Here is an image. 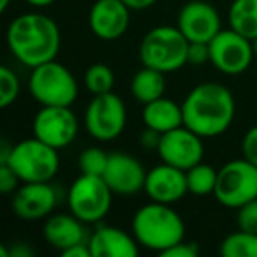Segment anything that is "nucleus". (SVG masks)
I'll return each instance as SVG.
<instances>
[{"label":"nucleus","mask_w":257,"mask_h":257,"mask_svg":"<svg viewBox=\"0 0 257 257\" xmlns=\"http://www.w3.org/2000/svg\"><path fill=\"white\" fill-rule=\"evenodd\" d=\"M60 253H62V257H92L88 241L78 243V245L71 246V248L64 250V252H60Z\"/></svg>","instance_id":"34"},{"label":"nucleus","mask_w":257,"mask_h":257,"mask_svg":"<svg viewBox=\"0 0 257 257\" xmlns=\"http://www.w3.org/2000/svg\"><path fill=\"white\" fill-rule=\"evenodd\" d=\"M20 95V79L9 67H0V107H9Z\"/></svg>","instance_id":"27"},{"label":"nucleus","mask_w":257,"mask_h":257,"mask_svg":"<svg viewBox=\"0 0 257 257\" xmlns=\"http://www.w3.org/2000/svg\"><path fill=\"white\" fill-rule=\"evenodd\" d=\"M187 185H189V192L194 196H208V194L215 192V185H217V175L218 171L213 169L211 166L199 162L194 168L187 169Z\"/></svg>","instance_id":"24"},{"label":"nucleus","mask_w":257,"mask_h":257,"mask_svg":"<svg viewBox=\"0 0 257 257\" xmlns=\"http://www.w3.org/2000/svg\"><path fill=\"white\" fill-rule=\"evenodd\" d=\"M178 27L189 43H210L222 30L218 11L204 0H192L180 9Z\"/></svg>","instance_id":"13"},{"label":"nucleus","mask_w":257,"mask_h":257,"mask_svg":"<svg viewBox=\"0 0 257 257\" xmlns=\"http://www.w3.org/2000/svg\"><path fill=\"white\" fill-rule=\"evenodd\" d=\"M210 62V43H189L187 64L204 65Z\"/></svg>","instance_id":"29"},{"label":"nucleus","mask_w":257,"mask_h":257,"mask_svg":"<svg viewBox=\"0 0 257 257\" xmlns=\"http://www.w3.org/2000/svg\"><path fill=\"white\" fill-rule=\"evenodd\" d=\"M236 224H238V229H243V231L248 232H257V199L248 201V203L241 204L238 208Z\"/></svg>","instance_id":"28"},{"label":"nucleus","mask_w":257,"mask_h":257,"mask_svg":"<svg viewBox=\"0 0 257 257\" xmlns=\"http://www.w3.org/2000/svg\"><path fill=\"white\" fill-rule=\"evenodd\" d=\"M127 123L125 102L113 92L93 95L85 113L88 134L97 141H113L123 133Z\"/></svg>","instance_id":"9"},{"label":"nucleus","mask_w":257,"mask_h":257,"mask_svg":"<svg viewBox=\"0 0 257 257\" xmlns=\"http://www.w3.org/2000/svg\"><path fill=\"white\" fill-rule=\"evenodd\" d=\"M183 125L201 138H217L232 123L234 97L220 83H201L187 93L182 104Z\"/></svg>","instance_id":"1"},{"label":"nucleus","mask_w":257,"mask_h":257,"mask_svg":"<svg viewBox=\"0 0 257 257\" xmlns=\"http://www.w3.org/2000/svg\"><path fill=\"white\" fill-rule=\"evenodd\" d=\"M241 152H243V157H245L246 161L257 166V125L250 127L248 131H246L245 136H243Z\"/></svg>","instance_id":"31"},{"label":"nucleus","mask_w":257,"mask_h":257,"mask_svg":"<svg viewBox=\"0 0 257 257\" xmlns=\"http://www.w3.org/2000/svg\"><path fill=\"white\" fill-rule=\"evenodd\" d=\"M85 85L93 95L113 92L114 74L106 64H93L85 72Z\"/></svg>","instance_id":"25"},{"label":"nucleus","mask_w":257,"mask_h":257,"mask_svg":"<svg viewBox=\"0 0 257 257\" xmlns=\"http://www.w3.org/2000/svg\"><path fill=\"white\" fill-rule=\"evenodd\" d=\"M147 173L140 161L134 155L114 152L109 154L107 168L102 178L113 194L118 196H133L140 190H145Z\"/></svg>","instance_id":"14"},{"label":"nucleus","mask_w":257,"mask_h":257,"mask_svg":"<svg viewBox=\"0 0 257 257\" xmlns=\"http://www.w3.org/2000/svg\"><path fill=\"white\" fill-rule=\"evenodd\" d=\"M13 148H15V145H11L8 140H2V143H0V164H6L9 161Z\"/></svg>","instance_id":"36"},{"label":"nucleus","mask_w":257,"mask_h":257,"mask_svg":"<svg viewBox=\"0 0 257 257\" xmlns=\"http://www.w3.org/2000/svg\"><path fill=\"white\" fill-rule=\"evenodd\" d=\"M145 192L152 201H157V203H176L189 192L187 173L183 169L162 162L147 173Z\"/></svg>","instance_id":"17"},{"label":"nucleus","mask_w":257,"mask_h":257,"mask_svg":"<svg viewBox=\"0 0 257 257\" xmlns=\"http://www.w3.org/2000/svg\"><path fill=\"white\" fill-rule=\"evenodd\" d=\"M6 164L11 166L22 183L50 182L60 168V159L57 148L34 136L16 143Z\"/></svg>","instance_id":"5"},{"label":"nucleus","mask_w":257,"mask_h":257,"mask_svg":"<svg viewBox=\"0 0 257 257\" xmlns=\"http://www.w3.org/2000/svg\"><path fill=\"white\" fill-rule=\"evenodd\" d=\"M252 43H253V55H255V60H257V39H253Z\"/></svg>","instance_id":"40"},{"label":"nucleus","mask_w":257,"mask_h":257,"mask_svg":"<svg viewBox=\"0 0 257 257\" xmlns=\"http://www.w3.org/2000/svg\"><path fill=\"white\" fill-rule=\"evenodd\" d=\"M83 224L85 222H81L72 213H57L46 218L43 234L53 248L64 252V250L85 241L86 232L83 229Z\"/></svg>","instance_id":"19"},{"label":"nucleus","mask_w":257,"mask_h":257,"mask_svg":"<svg viewBox=\"0 0 257 257\" xmlns=\"http://www.w3.org/2000/svg\"><path fill=\"white\" fill-rule=\"evenodd\" d=\"M143 121L145 127L155 128L161 134L173 131V128L183 125L182 104L173 99H166V97L152 100L143 107Z\"/></svg>","instance_id":"20"},{"label":"nucleus","mask_w":257,"mask_h":257,"mask_svg":"<svg viewBox=\"0 0 257 257\" xmlns=\"http://www.w3.org/2000/svg\"><path fill=\"white\" fill-rule=\"evenodd\" d=\"M78 127V118L71 106H41L32 123L34 136L57 150L74 141Z\"/></svg>","instance_id":"11"},{"label":"nucleus","mask_w":257,"mask_h":257,"mask_svg":"<svg viewBox=\"0 0 257 257\" xmlns=\"http://www.w3.org/2000/svg\"><path fill=\"white\" fill-rule=\"evenodd\" d=\"M57 204V192L50 182L23 183L13 192L11 208L22 220H41L48 218Z\"/></svg>","instance_id":"15"},{"label":"nucleus","mask_w":257,"mask_h":257,"mask_svg":"<svg viewBox=\"0 0 257 257\" xmlns=\"http://www.w3.org/2000/svg\"><path fill=\"white\" fill-rule=\"evenodd\" d=\"M22 180L18 178L13 168L9 164H0V192L13 194L20 187Z\"/></svg>","instance_id":"30"},{"label":"nucleus","mask_w":257,"mask_h":257,"mask_svg":"<svg viewBox=\"0 0 257 257\" xmlns=\"http://www.w3.org/2000/svg\"><path fill=\"white\" fill-rule=\"evenodd\" d=\"M157 154L162 159V162L187 171L203 162V138L185 125H180V127L162 134Z\"/></svg>","instance_id":"12"},{"label":"nucleus","mask_w":257,"mask_h":257,"mask_svg":"<svg viewBox=\"0 0 257 257\" xmlns=\"http://www.w3.org/2000/svg\"><path fill=\"white\" fill-rule=\"evenodd\" d=\"M113 192L102 176L79 175L69 190V210L85 224L102 220L111 208Z\"/></svg>","instance_id":"8"},{"label":"nucleus","mask_w":257,"mask_h":257,"mask_svg":"<svg viewBox=\"0 0 257 257\" xmlns=\"http://www.w3.org/2000/svg\"><path fill=\"white\" fill-rule=\"evenodd\" d=\"M121 2H123L131 11H143V9L152 8L157 0H121Z\"/></svg>","instance_id":"35"},{"label":"nucleus","mask_w":257,"mask_h":257,"mask_svg":"<svg viewBox=\"0 0 257 257\" xmlns=\"http://www.w3.org/2000/svg\"><path fill=\"white\" fill-rule=\"evenodd\" d=\"M138 245L134 236L113 225H102L88 239L92 257H136L140 253Z\"/></svg>","instance_id":"18"},{"label":"nucleus","mask_w":257,"mask_h":257,"mask_svg":"<svg viewBox=\"0 0 257 257\" xmlns=\"http://www.w3.org/2000/svg\"><path fill=\"white\" fill-rule=\"evenodd\" d=\"M29 90L41 106H71L78 97L76 78L57 60H50L32 69Z\"/></svg>","instance_id":"6"},{"label":"nucleus","mask_w":257,"mask_h":257,"mask_svg":"<svg viewBox=\"0 0 257 257\" xmlns=\"http://www.w3.org/2000/svg\"><path fill=\"white\" fill-rule=\"evenodd\" d=\"M133 234L141 246L162 253L185 238V224L171 204L152 201L134 213Z\"/></svg>","instance_id":"3"},{"label":"nucleus","mask_w":257,"mask_h":257,"mask_svg":"<svg viewBox=\"0 0 257 257\" xmlns=\"http://www.w3.org/2000/svg\"><path fill=\"white\" fill-rule=\"evenodd\" d=\"M222 257H257V232L238 229L225 236L220 243Z\"/></svg>","instance_id":"23"},{"label":"nucleus","mask_w":257,"mask_h":257,"mask_svg":"<svg viewBox=\"0 0 257 257\" xmlns=\"http://www.w3.org/2000/svg\"><path fill=\"white\" fill-rule=\"evenodd\" d=\"M213 196L222 206L234 210L257 199V166L245 157L224 164L218 169Z\"/></svg>","instance_id":"7"},{"label":"nucleus","mask_w":257,"mask_h":257,"mask_svg":"<svg viewBox=\"0 0 257 257\" xmlns=\"http://www.w3.org/2000/svg\"><path fill=\"white\" fill-rule=\"evenodd\" d=\"M9 4H11V0H0V11L4 13L9 8Z\"/></svg>","instance_id":"39"},{"label":"nucleus","mask_w":257,"mask_h":257,"mask_svg":"<svg viewBox=\"0 0 257 257\" xmlns=\"http://www.w3.org/2000/svg\"><path fill=\"white\" fill-rule=\"evenodd\" d=\"M253 58V43L232 29L220 30L210 41V62L224 74H241Z\"/></svg>","instance_id":"10"},{"label":"nucleus","mask_w":257,"mask_h":257,"mask_svg":"<svg viewBox=\"0 0 257 257\" xmlns=\"http://www.w3.org/2000/svg\"><path fill=\"white\" fill-rule=\"evenodd\" d=\"M13 255L15 257H30V255H34V250L30 248V246L23 245V243H18V245L9 252V257H13Z\"/></svg>","instance_id":"37"},{"label":"nucleus","mask_w":257,"mask_h":257,"mask_svg":"<svg viewBox=\"0 0 257 257\" xmlns=\"http://www.w3.org/2000/svg\"><path fill=\"white\" fill-rule=\"evenodd\" d=\"M90 30L102 41L121 37L131 23V9L121 0H97L88 15Z\"/></svg>","instance_id":"16"},{"label":"nucleus","mask_w":257,"mask_h":257,"mask_svg":"<svg viewBox=\"0 0 257 257\" xmlns=\"http://www.w3.org/2000/svg\"><path fill=\"white\" fill-rule=\"evenodd\" d=\"M161 255H164V257H197L199 255V248H197L196 243H185L182 239L180 243L173 245L171 248L162 252Z\"/></svg>","instance_id":"32"},{"label":"nucleus","mask_w":257,"mask_h":257,"mask_svg":"<svg viewBox=\"0 0 257 257\" xmlns=\"http://www.w3.org/2000/svg\"><path fill=\"white\" fill-rule=\"evenodd\" d=\"M107 161H109V154H106L102 148L92 147L79 154L78 166L83 175L102 176L107 168Z\"/></svg>","instance_id":"26"},{"label":"nucleus","mask_w":257,"mask_h":257,"mask_svg":"<svg viewBox=\"0 0 257 257\" xmlns=\"http://www.w3.org/2000/svg\"><path fill=\"white\" fill-rule=\"evenodd\" d=\"M229 29L250 41L257 39V0L232 2L229 8Z\"/></svg>","instance_id":"22"},{"label":"nucleus","mask_w":257,"mask_h":257,"mask_svg":"<svg viewBox=\"0 0 257 257\" xmlns=\"http://www.w3.org/2000/svg\"><path fill=\"white\" fill-rule=\"evenodd\" d=\"M189 39L178 27H155L143 37L140 46V58L143 65L157 71L175 72L187 64Z\"/></svg>","instance_id":"4"},{"label":"nucleus","mask_w":257,"mask_h":257,"mask_svg":"<svg viewBox=\"0 0 257 257\" xmlns=\"http://www.w3.org/2000/svg\"><path fill=\"white\" fill-rule=\"evenodd\" d=\"M161 138H162V134L159 133V131L150 128V127H145V131L140 136V141L147 150H157L159 143H161Z\"/></svg>","instance_id":"33"},{"label":"nucleus","mask_w":257,"mask_h":257,"mask_svg":"<svg viewBox=\"0 0 257 257\" xmlns=\"http://www.w3.org/2000/svg\"><path fill=\"white\" fill-rule=\"evenodd\" d=\"M8 44L11 53L23 65L34 69L57 58L60 50V29L50 16L25 13L9 25Z\"/></svg>","instance_id":"2"},{"label":"nucleus","mask_w":257,"mask_h":257,"mask_svg":"<svg viewBox=\"0 0 257 257\" xmlns=\"http://www.w3.org/2000/svg\"><path fill=\"white\" fill-rule=\"evenodd\" d=\"M25 2H29L34 8H48V6L53 4L55 0H25Z\"/></svg>","instance_id":"38"},{"label":"nucleus","mask_w":257,"mask_h":257,"mask_svg":"<svg viewBox=\"0 0 257 257\" xmlns=\"http://www.w3.org/2000/svg\"><path fill=\"white\" fill-rule=\"evenodd\" d=\"M164 90H166L164 72L157 71V69L147 67V65H143V69H140L134 74L133 83H131V92H133L134 99L143 104V106L152 102V100L164 97Z\"/></svg>","instance_id":"21"}]
</instances>
